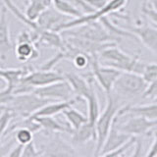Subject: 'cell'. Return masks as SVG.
Here are the masks:
<instances>
[{"instance_id":"1","label":"cell","mask_w":157,"mask_h":157,"mask_svg":"<svg viewBox=\"0 0 157 157\" xmlns=\"http://www.w3.org/2000/svg\"><path fill=\"white\" fill-rule=\"evenodd\" d=\"M98 58L102 65L118 69L121 72H132L139 75H142L146 64L137 57L131 56L130 54L121 50L116 45L101 51L98 54Z\"/></svg>"},{"instance_id":"8","label":"cell","mask_w":157,"mask_h":157,"mask_svg":"<svg viewBox=\"0 0 157 157\" xmlns=\"http://www.w3.org/2000/svg\"><path fill=\"white\" fill-rule=\"evenodd\" d=\"M130 116L129 119H127L124 123L118 125L115 120V126L118 130L124 132L126 134L137 136H144L149 132L152 129L157 127V120H149L145 117L139 116V115H126ZM117 118V117H116Z\"/></svg>"},{"instance_id":"26","label":"cell","mask_w":157,"mask_h":157,"mask_svg":"<svg viewBox=\"0 0 157 157\" xmlns=\"http://www.w3.org/2000/svg\"><path fill=\"white\" fill-rule=\"evenodd\" d=\"M90 57L91 55H90V54L82 51H78L74 55L71 61L77 69L82 70V69H86L87 66L90 65Z\"/></svg>"},{"instance_id":"27","label":"cell","mask_w":157,"mask_h":157,"mask_svg":"<svg viewBox=\"0 0 157 157\" xmlns=\"http://www.w3.org/2000/svg\"><path fill=\"white\" fill-rule=\"evenodd\" d=\"M2 110L3 112L0 114V140L6 134L10 121H11L12 118H14V115L10 111L6 109H2Z\"/></svg>"},{"instance_id":"15","label":"cell","mask_w":157,"mask_h":157,"mask_svg":"<svg viewBox=\"0 0 157 157\" xmlns=\"http://www.w3.org/2000/svg\"><path fill=\"white\" fill-rule=\"evenodd\" d=\"M132 136H130L124 132H121L120 130H118L114 122V124H113L112 128L110 129L109 134H108L106 140L104 141V144L102 146L99 156H106L108 153H110V152L119 148L120 146L126 144Z\"/></svg>"},{"instance_id":"20","label":"cell","mask_w":157,"mask_h":157,"mask_svg":"<svg viewBox=\"0 0 157 157\" xmlns=\"http://www.w3.org/2000/svg\"><path fill=\"white\" fill-rule=\"evenodd\" d=\"M39 125H40L41 130L45 131L47 132L55 134V132H66V134H72L73 130L70 126H65L59 123L56 119H54L53 116H32Z\"/></svg>"},{"instance_id":"19","label":"cell","mask_w":157,"mask_h":157,"mask_svg":"<svg viewBox=\"0 0 157 157\" xmlns=\"http://www.w3.org/2000/svg\"><path fill=\"white\" fill-rule=\"evenodd\" d=\"M72 140L77 144H85L88 141L96 140V129L95 124L90 121L86 122L77 130L72 132Z\"/></svg>"},{"instance_id":"10","label":"cell","mask_w":157,"mask_h":157,"mask_svg":"<svg viewBox=\"0 0 157 157\" xmlns=\"http://www.w3.org/2000/svg\"><path fill=\"white\" fill-rule=\"evenodd\" d=\"M63 80H65L64 75L59 72L52 70H42V69L33 70L32 68L27 75L23 77L22 82L34 90L36 87L44 86Z\"/></svg>"},{"instance_id":"7","label":"cell","mask_w":157,"mask_h":157,"mask_svg":"<svg viewBox=\"0 0 157 157\" xmlns=\"http://www.w3.org/2000/svg\"><path fill=\"white\" fill-rule=\"evenodd\" d=\"M15 56L20 62H29L39 57L38 47L33 40L31 33L22 31L17 36V43L14 47Z\"/></svg>"},{"instance_id":"2","label":"cell","mask_w":157,"mask_h":157,"mask_svg":"<svg viewBox=\"0 0 157 157\" xmlns=\"http://www.w3.org/2000/svg\"><path fill=\"white\" fill-rule=\"evenodd\" d=\"M119 103V96H113L112 92L107 94V101L104 110H103L95 122L96 129V140H95V149L94 155L99 156L101 148L106 137L109 134V131L114 124L116 117L118 116L119 110L121 109Z\"/></svg>"},{"instance_id":"18","label":"cell","mask_w":157,"mask_h":157,"mask_svg":"<svg viewBox=\"0 0 157 157\" xmlns=\"http://www.w3.org/2000/svg\"><path fill=\"white\" fill-rule=\"evenodd\" d=\"M78 101H80V99H78V97H74L70 100L49 101L32 116H54V115L60 114V113H62L65 109L73 106Z\"/></svg>"},{"instance_id":"4","label":"cell","mask_w":157,"mask_h":157,"mask_svg":"<svg viewBox=\"0 0 157 157\" xmlns=\"http://www.w3.org/2000/svg\"><path fill=\"white\" fill-rule=\"evenodd\" d=\"M148 83L141 75L132 72H122L113 86L112 91L117 96L134 98L142 96Z\"/></svg>"},{"instance_id":"3","label":"cell","mask_w":157,"mask_h":157,"mask_svg":"<svg viewBox=\"0 0 157 157\" xmlns=\"http://www.w3.org/2000/svg\"><path fill=\"white\" fill-rule=\"evenodd\" d=\"M49 101L53 100L40 97L33 91L18 93V94H13L5 104L0 106V108L10 111L14 117L18 116L20 118H26L34 114Z\"/></svg>"},{"instance_id":"24","label":"cell","mask_w":157,"mask_h":157,"mask_svg":"<svg viewBox=\"0 0 157 157\" xmlns=\"http://www.w3.org/2000/svg\"><path fill=\"white\" fill-rule=\"evenodd\" d=\"M52 6L59 13L70 18H78L83 15L80 10H78L67 0H52Z\"/></svg>"},{"instance_id":"32","label":"cell","mask_w":157,"mask_h":157,"mask_svg":"<svg viewBox=\"0 0 157 157\" xmlns=\"http://www.w3.org/2000/svg\"><path fill=\"white\" fill-rule=\"evenodd\" d=\"M157 96V78H155L154 81H152L151 82L148 83L147 88L145 90L144 93L142 94V98H151L153 99L154 97Z\"/></svg>"},{"instance_id":"25","label":"cell","mask_w":157,"mask_h":157,"mask_svg":"<svg viewBox=\"0 0 157 157\" xmlns=\"http://www.w3.org/2000/svg\"><path fill=\"white\" fill-rule=\"evenodd\" d=\"M13 132H15V140H16L17 144H21L25 145L33 140L34 132L26 127L17 128Z\"/></svg>"},{"instance_id":"12","label":"cell","mask_w":157,"mask_h":157,"mask_svg":"<svg viewBox=\"0 0 157 157\" xmlns=\"http://www.w3.org/2000/svg\"><path fill=\"white\" fill-rule=\"evenodd\" d=\"M41 156H75L77 152L75 148L66 142L59 136V132H55L51 140L43 147Z\"/></svg>"},{"instance_id":"29","label":"cell","mask_w":157,"mask_h":157,"mask_svg":"<svg viewBox=\"0 0 157 157\" xmlns=\"http://www.w3.org/2000/svg\"><path fill=\"white\" fill-rule=\"evenodd\" d=\"M41 156V151L36 148V144H34L33 140L29 141V144L24 145L22 157H38Z\"/></svg>"},{"instance_id":"13","label":"cell","mask_w":157,"mask_h":157,"mask_svg":"<svg viewBox=\"0 0 157 157\" xmlns=\"http://www.w3.org/2000/svg\"><path fill=\"white\" fill-rule=\"evenodd\" d=\"M7 11L8 9L5 5L0 8V58L1 60H6L9 53L14 50V46L10 37Z\"/></svg>"},{"instance_id":"21","label":"cell","mask_w":157,"mask_h":157,"mask_svg":"<svg viewBox=\"0 0 157 157\" xmlns=\"http://www.w3.org/2000/svg\"><path fill=\"white\" fill-rule=\"evenodd\" d=\"M52 6V0H28L25 14L31 21H36L46 9Z\"/></svg>"},{"instance_id":"9","label":"cell","mask_w":157,"mask_h":157,"mask_svg":"<svg viewBox=\"0 0 157 157\" xmlns=\"http://www.w3.org/2000/svg\"><path fill=\"white\" fill-rule=\"evenodd\" d=\"M33 92L49 100H70L74 98V95H75L70 83L66 80L36 87L33 90Z\"/></svg>"},{"instance_id":"28","label":"cell","mask_w":157,"mask_h":157,"mask_svg":"<svg viewBox=\"0 0 157 157\" xmlns=\"http://www.w3.org/2000/svg\"><path fill=\"white\" fill-rule=\"evenodd\" d=\"M141 76L144 77L147 83L157 78V63H146Z\"/></svg>"},{"instance_id":"31","label":"cell","mask_w":157,"mask_h":157,"mask_svg":"<svg viewBox=\"0 0 157 157\" xmlns=\"http://www.w3.org/2000/svg\"><path fill=\"white\" fill-rule=\"evenodd\" d=\"M67 1L74 5L78 10H80L82 14H90L95 11L86 0H67Z\"/></svg>"},{"instance_id":"34","label":"cell","mask_w":157,"mask_h":157,"mask_svg":"<svg viewBox=\"0 0 157 157\" xmlns=\"http://www.w3.org/2000/svg\"><path fill=\"white\" fill-rule=\"evenodd\" d=\"M146 156L147 157H155V156H157V132H155L153 142H152L151 146L149 147L148 151H147Z\"/></svg>"},{"instance_id":"22","label":"cell","mask_w":157,"mask_h":157,"mask_svg":"<svg viewBox=\"0 0 157 157\" xmlns=\"http://www.w3.org/2000/svg\"><path fill=\"white\" fill-rule=\"evenodd\" d=\"M62 114L66 118L68 125L70 126V128L73 131L77 130L78 128H80L82 124H85L86 122L88 121L87 116L83 115L78 110L73 108V106L65 109L62 112Z\"/></svg>"},{"instance_id":"17","label":"cell","mask_w":157,"mask_h":157,"mask_svg":"<svg viewBox=\"0 0 157 157\" xmlns=\"http://www.w3.org/2000/svg\"><path fill=\"white\" fill-rule=\"evenodd\" d=\"M68 21V17L59 13L54 8L49 7L36 20V23L43 29L46 31H55L61 24Z\"/></svg>"},{"instance_id":"30","label":"cell","mask_w":157,"mask_h":157,"mask_svg":"<svg viewBox=\"0 0 157 157\" xmlns=\"http://www.w3.org/2000/svg\"><path fill=\"white\" fill-rule=\"evenodd\" d=\"M136 136H132L126 144H124L122 146H120L119 148H117L116 150L108 153L106 156H123L128 149H130L132 145L136 144Z\"/></svg>"},{"instance_id":"37","label":"cell","mask_w":157,"mask_h":157,"mask_svg":"<svg viewBox=\"0 0 157 157\" xmlns=\"http://www.w3.org/2000/svg\"><path fill=\"white\" fill-rule=\"evenodd\" d=\"M152 101H153V102H156V103H157V96H156V97H154V98H153V100H152Z\"/></svg>"},{"instance_id":"35","label":"cell","mask_w":157,"mask_h":157,"mask_svg":"<svg viewBox=\"0 0 157 157\" xmlns=\"http://www.w3.org/2000/svg\"><path fill=\"white\" fill-rule=\"evenodd\" d=\"M86 1L94 10H98L104 6L108 0H86Z\"/></svg>"},{"instance_id":"14","label":"cell","mask_w":157,"mask_h":157,"mask_svg":"<svg viewBox=\"0 0 157 157\" xmlns=\"http://www.w3.org/2000/svg\"><path fill=\"white\" fill-rule=\"evenodd\" d=\"M63 75L65 80L70 83L72 90L75 93V96L80 100H86L91 88L93 87L90 78H86L73 72H68L63 74Z\"/></svg>"},{"instance_id":"11","label":"cell","mask_w":157,"mask_h":157,"mask_svg":"<svg viewBox=\"0 0 157 157\" xmlns=\"http://www.w3.org/2000/svg\"><path fill=\"white\" fill-rule=\"evenodd\" d=\"M128 31L131 32L140 42L157 56V29L150 25L130 27Z\"/></svg>"},{"instance_id":"23","label":"cell","mask_w":157,"mask_h":157,"mask_svg":"<svg viewBox=\"0 0 157 157\" xmlns=\"http://www.w3.org/2000/svg\"><path fill=\"white\" fill-rule=\"evenodd\" d=\"M86 101L87 104V119L90 122L95 124L97 118L100 114V104L94 87L91 88L90 94L86 98Z\"/></svg>"},{"instance_id":"36","label":"cell","mask_w":157,"mask_h":157,"mask_svg":"<svg viewBox=\"0 0 157 157\" xmlns=\"http://www.w3.org/2000/svg\"><path fill=\"white\" fill-rule=\"evenodd\" d=\"M146 2L152 9L157 12V0H146Z\"/></svg>"},{"instance_id":"16","label":"cell","mask_w":157,"mask_h":157,"mask_svg":"<svg viewBox=\"0 0 157 157\" xmlns=\"http://www.w3.org/2000/svg\"><path fill=\"white\" fill-rule=\"evenodd\" d=\"M126 115H139L145 117L149 120H157V103L153 102L150 104L144 105H130L127 104L122 106L119 110L117 118H121Z\"/></svg>"},{"instance_id":"6","label":"cell","mask_w":157,"mask_h":157,"mask_svg":"<svg viewBox=\"0 0 157 157\" xmlns=\"http://www.w3.org/2000/svg\"><path fill=\"white\" fill-rule=\"evenodd\" d=\"M90 69L91 76L98 82V85L106 92V94L111 93L113 90V86L122 73L120 70L109 66L102 65L99 61L98 55H91L90 57Z\"/></svg>"},{"instance_id":"5","label":"cell","mask_w":157,"mask_h":157,"mask_svg":"<svg viewBox=\"0 0 157 157\" xmlns=\"http://www.w3.org/2000/svg\"><path fill=\"white\" fill-rule=\"evenodd\" d=\"M61 34L63 36H77L99 42H115L114 40L118 39L108 33L99 21L86 23L66 29L61 32Z\"/></svg>"},{"instance_id":"33","label":"cell","mask_w":157,"mask_h":157,"mask_svg":"<svg viewBox=\"0 0 157 157\" xmlns=\"http://www.w3.org/2000/svg\"><path fill=\"white\" fill-rule=\"evenodd\" d=\"M23 149H24V144H15L11 147V149L9 150V152L7 153V156H9V157H22Z\"/></svg>"}]
</instances>
